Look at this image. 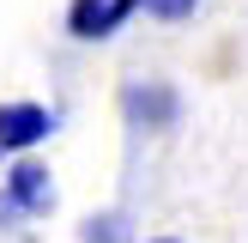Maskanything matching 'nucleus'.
I'll list each match as a JSON object with an SVG mask.
<instances>
[{"label": "nucleus", "instance_id": "1", "mask_svg": "<svg viewBox=\"0 0 248 243\" xmlns=\"http://www.w3.org/2000/svg\"><path fill=\"white\" fill-rule=\"evenodd\" d=\"M0 189H6L12 201H18V213H24V219L55 213V176H48V164H43V158H31V152H18V158L6 164Z\"/></svg>", "mask_w": 248, "mask_h": 243}, {"label": "nucleus", "instance_id": "2", "mask_svg": "<svg viewBox=\"0 0 248 243\" xmlns=\"http://www.w3.org/2000/svg\"><path fill=\"white\" fill-rule=\"evenodd\" d=\"M121 109H127V122L133 128H176L182 122V91L176 85H164V79H133L127 91H121Z\"/></svg>", "mask_w": 248, "mask_h": 243}, {"label": "nucleus", "instance_id": "3", "mask_svg": "<svg viewBox=\"0 0 248 243\" xmlns=\"http://www.w3.org/2000/svg\"><path fill=\"white\" fill-rule=\"evenodd\" d=\"M48 134H55V109L31 104V97L0 104V152H31V146H43Z\"/></svg>", "mask_w": 248, "mask_h": 243}, {"label": "nucleus", "instance_id": "4", "mask_svg": "<svg viewBox=\"0 0 248 243\" xmlns=\"http://www.w3.org/2000/svg\"><path fill=\"white\" fill-rule=\"evenodd\" d=\"M133 6H140V0H73L67 6V31L79 36V43H103Z\"/></svg>", "mask_w": 248, "mask_h": 243}, {"label": "nucleus", "instance_id": "5", "mask_svg": "<svg viewBox=\"0 0 248 243\" xmlns=\"http://www.w3.org/2000/svg\"><path fill=\"white\" fill-rule=\"evenodd\" d=\"M85 243H127L121 213H97V219H85Z\"/></svg>", "mask_w": 248, "mask_h": 243}, {"label": "nucleus", "instance_id": "6", "mask_svg": "<svg viewBox=\"0 0 248 243\" xmlns=\"http://www.w3.org/2000/svg\"><path fill=\"white\" fill-rule=\"evenodd\" d=\"M152 18H170V24H182V18H194L200 12V0H140Z\"/></svg>", "mask_w": 248, "mask_h": 243}, {"label": "nucleus", "instance_id": "7", "mask_svg": "<svg viewBox=\"0 0 248 243\" xmlns=\"http://www.w3.org/2000/svg\"><path fill=\"white\" fill-rule=\"evenodd\" d=\"M6 219H24V213H18V201H12V194L0 189V225H6Z\"/></svg>", "mask_w": 248, "mask_h": 243}, {"label": "nucleus", "instance_id": "8", "mask_svg": "<svg viewBox=\"0 0 248 243\" xmlns=\"http://www.w3.org/2000/svg\"><path fill=\"white\" fill-rule=\"evenodd\" d=\"M145 243H182V237H145Z\"/></svg>", "mask_w": 248, "mask_h": 243}]
</instances>
